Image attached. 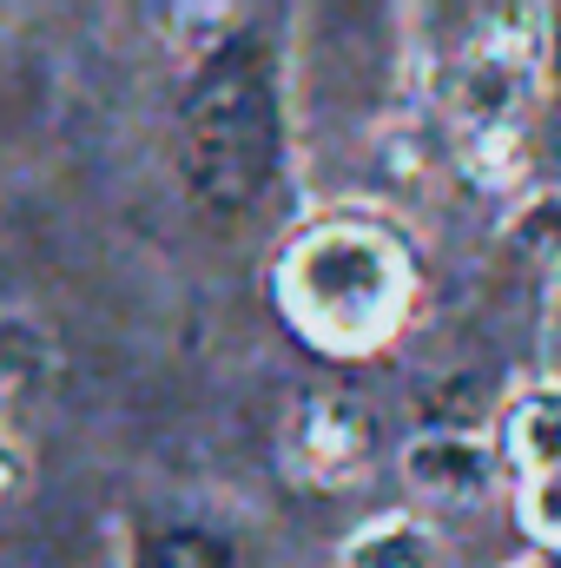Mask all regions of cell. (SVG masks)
<instances>
[{
	"instance_id": "cell-5",
	"label": "cell",
	"mask_w": 561,
	"mask_h": 568,
	"mask_svg": "<svg viewBox=\"0 0 561 568\" xmlns=\"http://www.w3.org/2000/svg\"><path fill=\"white\" fill-rule=\"evenodd\" d=\"M404 483L417 489L422 503H476V496H489L496 463H489V449L476 436L429 429V436H417L404 449Z\"/></svg>"
},
{
	"instance_id": "cell-1",
	"label": "cell",
	"mask_w": 561,
	"mask_h": 568,
	"mask_svg": "<svg viewBox=\"0 0 561 568\" xmlns=\"http://www.w3.org/2000/svg\"><path fill=\"white\" fill-rule=\"evenodd\" d=\"M417 265L397 232L370 219H324L297 232L278 258V311L284 324L330 351V357H370L390 344L410 317Z\"/></svg>"
},
{
	"instance_id": "cell-6",
	"label": "cell",
	"mask_w": 561,
	"mask_h": 568,
	"mask_svg": "<svg viewBox=\"0 0 561 568\" xmlns=\"http://www.w3.org/2000/svg\"><path fill=\"white\" fill-rule=\"evenodd\" d=\"M502 456L536 483L561 469V390H529L509 417H502Z\"/></svg>"
},
{
	"instance_id": "cell-8",
	"label": "cell",
	"mask_w": 561,
	"mask_h": 568,
	"mask_svg": "<svg viewBox=\"0 0 561 568\" xmlns=\"http://www.w3.org/2000/svg\"><path fill=\"white\" fill-rule=\"evenodd\" d=\"M40 371H47V337L27 317H0V397L27 390Z\"/></svg>"
},
{
	"instance_id": "cell-4",
	"label": "cell",
	"mask_w": 561,
	"mask_h": 568,
	"mask_svg": "<svg viewBox=\"0 0 561 568\" xmlns=\"http://www.w3.org/2000/svg\"><path fill=\"white\" fill-rule=\"evenodd\" d=\"M284 456L304 483H350L364 463H370V417L350 404V397H310L297 404L290 417V436H284Z\"/></svg>"
},
{
	"instance_id": "cell-11",
	"label": "cell",
	"mask_w": 561,
	"mask_h": 568,
	"mask_svg": "<svg viewBox=\"0 0 561 568\" xmlns=\"http://www.w3.org/2000/svg\"><path fill=\"white\" fill-rule=\"evenodd\" d=\"M20 476H27V469H20V449H13V443L0 436V503H7L13 489H20Z\"/></svg>"
},
{
	"instance_id": "cell-13",
	"label": "cell",
	"mask_w": 561,
	"mask_h": 568,
	"mask_svg": "<svg viewBox=\"0 0 561 568\" xmlns=\"http://www.w3.org/2000/svg\"><path fill=\"white\" fill-rule=\"evenodd\" d=\"M555 351H561V291H555Z\"/></svg>"
},
{
	"instance_id": "cell-12",
	"label": "cell",
	"mask_w": 561,
	"mask_h": 568,
	"mask_svg": "<svg viewBox=\"0 0 561 568\" xmlns=\"http://www.w3.org/2000/svg\"><path fill=\"white\" fill-rule=\"evenodd\" d=\"M522 568H561V556H536V562H522Z\"/></svg>"
},
{
	"instance_id": "cell-2",
	"label": "cell",
	"mask_w": 561,
	"mask_h": 568,
	"mask_svg": "<svg viewBox=\"0 0 561 568\" xmlns=\"http://www.w3.org/2000/svg\"><path fill=\"white\" fill-rule=\"evenodd\" d=\"M284 165L278 80L258 40H225L198 60L185 113H178V179L212 212H252Z\"/></svg>"
},
{
	"instance_id": "cell-7",
	"label": "cell",
	"mask_w": 561,
	"mask_h": 568,
	"mask_svg": "<svg viewBox=\"0 0 561 568\" xmlns=\"http://www.w3.org/2000/svg\"><path fill=\"white\" fill-rule=\"evenodd\" d=\"M133 568H238V556L218 536H205V529H165V536H152L140 549Z\"/></svg>"
},
{
	"instance_id": "cell-3",
	"label": "cell",
	"mask_w": 561,
	"mask_h": 568,
	"mask_svg": "<svg viewBox=\"0 0 561 568\" xmlns=\"http://www.w3.org/2000/svg\"><path fill=\"white\" fill-rule=\"evenodd\" d=\"M529 80H536V60L516 33H489L482 47H469V60L456 67V120L469 133H509L522 100H529Z\"/></svg>"
},
{
	"instance_id": "cell-10",
	"label": "cell",
	"mask_w": 561,
	"mask_h": 568,
	"mask_svg": "<svg viewBox=\"0 0 561 568\" xmlns=\"http://www.w3.org/2000/svg\"><path fill=\"white\" fill-rule=\"evenodd\" d=\"M522 523H529V536H536L549 556H561V469L555 476H536V483L522 489Z\"/></svg>"
},
{
	"instance_id": "cell-9",
	"label": "cell",
	"mask_w": 561,
	"mask_h": 568,
	"mask_svg": "<svg viewBox=\"0 0 561 568\" xmlns=\"http://www.w3.org/2000/svg\"><path fill=\"white\" fill-rule=\"evenodd\" d=\"M344 568H422V536L404 523H377L370 536L350 542Z\"/></svg>"
}]
</instances>
